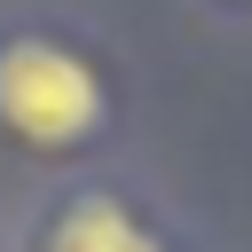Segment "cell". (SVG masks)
Wrapping results in <instances>:
<instances>
[{
    "label": "cell",
    "mask_w": 252,
    "mask_h": 252,
    "mask_svg": "<svg viewBox=\"0 0 252 252\" xmlns=\"http://www.w3.org/2000/svg\"><path fill=\"white\" fill-rule=\"evenodd\" d=\"M228 8H252V0H228Z\"/></svg>",
    "instance_id": "3"
},
{
    "label": "cell",
    "mask_w": 252,
    "mask_h": 252,
    "mask_svg": "<svg viewBox=\"0 0 252 252\" xmlns=\"http://www.w3.org/2000/svg\"><path fill=\"white\" fill-rule=\"evenodd\" d=\"M24 252H173V236L126 181L79 173V181H63L32 205Z\"/></svg>",
    "instance_id": "2"
},
{
    "label": "cell",
    "mask_w": 252,
    "mask_h": 252,
    "mask_svg": "<svg viewBox=\"0 0 252 252\" xmlns=\"http://www.w3.org/2000/svg\"><path fill=\"white\" fill-rule=\"evenodd\" d=\"M118 126V94L102 55L71 24H0V142L39 165H79Z\"/></svg>",
    "instance_id": "1"
}]
</instances>
